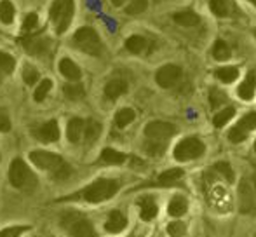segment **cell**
<instances>
[{
	"label": "cell",
	"mask_w": 256,
	"mask_h": 237,
	"mask_svg": "<svg viewBox=\"0 0 256 237\" xmlns=\"http://www.w3.org/2000/svg\"><path fill=\"white\" fill-rule=\"evenodd\" d=\"M176 126L166 120H154L145 126V150L150 156H162L168 143L176 134Z\"/></svg>",
	"instance_id": "obj_1"
},
{
	"label": "cell",
	"mask_w": 256,
	"mask_h": 237,
	"mask_svg": "<svg viewBox=\"0 0 256 237\" xmlns=\"http://www.w3.org/2000/svg\"><path fill=\"white\" fill-rule=\"evenodd\" d=\"M30 160L37 168H40V170L51 171L52 176L58 180H64L72 174V168L58 154L46 152V150H34L30 154Z\"/></svg>",
	"instance_id": "obj_2"
},
{
	"label": "cell",
	"mask_w": 256,
	"mask_h": 237,
	"mask_svg": "<svg viewBox=\"0 0 256 237\" xmlns=\"http://www.w3.org/2000/svg\"><path fill=\"white\" fill-rule=\"evenodd\" d=\"M120 185H118L117 180H110V178H100L94 183L84 188L77 197L88 200V202H103V200L114 197L118 192Z\"/></svg>",
	"instance_id": "obj_3"
},
{
	"label": "cell",
	"mask_w": 256,
	"mask_h": 237,
	"mask_svg": "<svg viewBox=\"0 0 256 237\" xmlns=\"http://www.w3.org/2000/svg\"><path fill=\"white\" fill-rule=\"evenodd\" d=\"M74 46L78 51L86 52V54H91V56H100L103 52L102 38L96 34L94 28H91V26H82L75 32Z\"/></svg>",
	"instance_id": "obj_4"
},
{
	"label": "cell",
	"mask_w": 256,
	"mask_h": 237,
	"mask_svg": "<svg viewBox=\"0 0 256 237\" xmlns=\"http://www.w3.org/2000/svg\"><path fill=\"white\" fill-rule=\"evenodd\" d=\"M74 0H54L51 6V21L58 34H64L68 30L72 20H74Z\"/></svg>",
	"instance_id": "obj_5"
},
{
	"label": "cell",
	"mask_w": 256,
	"mask_h": 237,
	"mask_svg": "<svg viewBox=\"0 0 256 237\" xmlns=\"http://www.w3.org/2000/svg\"><path fill=\"white\" fill-rule=\"evenodd\" d=\"M9 180L16 188H34L37 185V176L34 174V171L26 166L23 159L16 157L10 162L9 168Z\"/></svg>",
	"instance_id": "obj_6"
},
{
	"label": "cell",
	"mask_w": 256,
	"mask_h": 237,
	"mask_svg": "<svg viewBox=\"0 0 256 237\" xmlns=\"http://www.w3.org/2000/svg\"><path fill=\"white\" fill-rule=\"evenodd\" d=\"M239 210L244 214H251L256 211V180L253 176H246L240 180L239 190Z\"/></svg>",
	"instance_id": "obj_7"
},
{
	"label": "cell",
	"mask_w": 256,
	"mask_h": 237,
	"mask_svg": "<svg viewBox=\"0 0 256 237\" xmlns=\"http://www.w3.org/2000/svg\"><path fill=\"white\" fill-rule=\"evenodd\" d=\"M204 152H206L204 143L200 142L199 138H196V136H190V138H183L182 142L176 145L174 159L180 160V162L194 160V159H199Z\"/></svg>",
	"instance_id": "obj_8"
},
{
	"label": "cell",
	"mask_w": 256,
	"mask_h": 237,
	"mask_svg": "<svg viewBox=\"0 0 256 237\" xmlns=\"http://www.w3.org/2000/svg\"><path fill=\"white\" fill-rule=\"evenodd\" d=\"M21 46H23L28 54L44 58V56H48L49 52H51L52 42H51V38L42 34H30L21 38Z\"/></svg>",
	"instance_id": "obj_9"
},
{
	"label": "cell",
	"mask_w": 256,
	"mask_h": 237,
	"mask_svg": "<svg viewBox=\"0 0 256 237\" xmlns=\"http://www.w3.org/2000/svg\"><path fill=\"white\" fill-rule=\"evenodd\" d=\"M63 225L66 227L68 234L72 237H98L91 222H89L88 218L78 216L77 213L68 214L63 220Z\"/></svg>",
	"instance_id": "obj_10"
},
{
	"label": "cell",
	"mask_w": 256,
	"mask_h": 237,
	"mask_svg": "<svg viewBox=\"0 0 256 237\" xmlns=\"http://www.w3.org/2000/svg\"><path fill=\"white\" fill-rule=\"evenodd\" d=\"M253 129H256V112H250L230 129L226 136L232 143H242Z\"/></svg>",
	"instance_id": "obj_11"
},
{
	"label": "cell",
	"mask_w": 256,
	"mask_h": 237,
	"mask_svg": "<svg viewBox=\"0 0 256 237\" xmlns=\"http://www.w3.org/2000/svg\"><path fill=\"white\" fill-rule=\"evenodd\" d=\"M182 75H183V72L178 64L169 63V64H164V66L158 68L157 74H155V80H157V84L160 86V88L171 89L178 84Z\"/></svg>",
	"instance_id": "obj_12"
},
{
	"label": "cell",
	"mask_w": 256,
	"mask_h": 237,
	"mask_svg": "<svg viewBox=\"0 0 256 237\" xmlns=\"http://www.w3.org/2000/svg\"><path fill=\"white\" fill-rule=\"evenodd\" d=\"M35 136L44 143H52L60 140V126L56 120H49L35 129Z\"/></svg>",
	"instance_id": "obj_13"
},
{
	"label": "cell",
	"mask_w": 256,
	"mask_h": 237,
	"mask_svg": "<svg viewBox=\"0 0 256 237\" xmlns=\"http://www.w3.org/2000/svg\"><path fill=\"white\" fill-rule=\"evenodd\" d=\"M126 49L129 52H132V54H143V52L152 49V42L146 37H143V35H131L126 40Z\"/></svg>",
	"instance_id": "obj_14"
},
{
	"label": "cell",
	"mask_w": 256,
	"mask_h": 237,
	"mask_svg": "<svg viewBox=\"0 0 256 237\" xmlns=\"http://www.w3.org/2000/svg\"><path fill=\"white\" fill-rule=\"evenodd\" d=\"M254 92H256V72L251 70L250 74L246 75V78L240 82L239 89H237V94H239L240 100L250 102V100H253Z\"/></svg>",
	"instance_id": "obj_15"
},
{
	"label": "cell",
	"mask_w": 256,
	"mask_h": 237,
	"mask_svg": "<svg viewBox=\"0 0 256 237\" xmlns=\"http://www.w3.org/2000/svg\"><path fill=\"white\" fill-rule=\"evenodd\" d=\"M128 88L129 86L124 78H112V80L104 86V96L114 102V100L120 98L122 94H126V92H128Z\"/></svg>",
	"instance_id": "obj_16"
},
{
	"label": "cell",
	"mask_w": 256,
	"mask_h": 237,
	"mask_svg": "<svg viewBox=\"0 0 256 237\" xmlns=\"http://www.w3.org/2000/svg\"><path fill=\"white\" fill-rule=\"evenodd\" d=\"M84 124H86L84 118H78V117H74V118H70V120H68V126H66L68 142H72V143L80 142L82 134H84Z\"/></svg>",
	"instance_id": "obj_17"
},
{
	"label": "cell",
	"mask_w": 256,
	"mask_h": 237,
	"mask_svg": "<svg viewBox=\"0 0 256 237\" xmlns=\"http://www.w3.org/2000/svg\"><path fill=\"white\" fill-rule=\"evenodd\" d=\"M126 225H128V218H126L120 211H112L106 224H104V228H106V232H110V234H118V232L124 230Z\"/></svg>",
	"instance_id": "obj_18"
},
{
	"label": "cell",
	"mask_w": 256,
	"mask_h": 237,
	"mask_svg": "<svg viewBox=\"0 0 256 237\" xmlns=\"http://www.w3.org/2000/svg\"><path fill=\"white\" fill-rule=\"evenodd\" d=\"M172 20H174V23L180 24V26H197V24L200 23L199 14L192 9H185V10H180V12L172 14Z\"/></svg>",
	"instance_id": "obj_19"
},
{
	"label": "cell",
	"mask_w": 256,
	"mask_h": 237,
	"mask_svg": "<svg viewBox=\"0 0 256 237\" xmlns=\"http://www.w3.org/2000/svg\"><path fill=\"white\" fill-rule=\"evenodd\" d=\"M183 178V170L180 168H172V170H168L164 173H160L155 180V185L157 186H172L176 182Z\"/></svg>",
	"instance_id": "obj_20"
},
{
	"label": "cell",
	"mask_w": 256,
	"mask_h": 237,
	"mask_svg": "<svg viewBox=\"0 0 256 237\" xmlns=\"http://www.w3.org/2000/svg\"><path fill=\"white\" fill-rule=\"evenodd\" d=\"M209 9L214 16L228 18L234 12V4L232 0H209Z\"/></svg>",
	"instance_id": "obj_21"
},
{
	"label": "cell",
	"mask_w": 256,
	"mask_h": 237,
	"mask_svg": "<svg viewBox=\"0 0 256 237\" xmlns=\"http://www.w3.org/2000/svg\"><path fill=\"white\" fill-rule=\"evenodd\" d=\"M60 72L72 82H77L78 78H80V75H82L80 68H78L70 58H63L60 61Z\"/></svg>",
	"instance_id": "obj_22"
},
{
	"label": "cell",
	"mask_w": 256,
	"mask_h": 237,
	"mask_svg": "<svg viewBox=\"0 0 256 237\" xmlns=\"http://www.w3.org/2000/svg\"><path fill=\"white\" fill-rule=\"evenodd\" d=\"M158 210H157V204H155V200L152 197H145V199H142V202H140V216H142V220L145 222H152L155 216H157Z\"/></svg>",
	"instance_id": "obj_23"
},
{
	"label": "cell",
	"mask_w": 256,
	"mask_h": 237,
	"mask_svg": "<svg viewBox=\"0 0 256 237\" xmlns=\"http://www.w3.org/2000/svg\"><path fill=\"white\" fill-rule=\"evenodd\" d=\"M100 134H102V124H100L98 120H94V118L86 120L84 134H82V138L86 140V143H94L96 140L100 138Z\"/></svg>",
	"instance_id": "obj_24"
},
{
	"label": "cell",
	"mask_w": 256,
	"mask_h": 237,
	"mask_svg": "<svg viewBox=\"0 0 256 237\" xmlns=\"http://www.w3.org/2000/svg\"><path fill=\"white\" fill-rule=\"evenodd\" d=\"M214 77L223 84H232L239 78V68L237 66H222L214 70Z\"/></svg>",
	"instance_id": "obj_25"
},
{
	"label": "cell",
	"mask_w": 256,
	"mask_h": 237,
	"mask_svg": "<svg viewBox=\"0 0 256 237\" xmlns=\"http://www.w3.org/2000/svg\"><path fill=\"white\" fill-rule=\"evenodd\" d=\"M186 210H188V202H186V199L183 196H174L171 199V202H169V214L171 216H183V214L186 213Z\"/></svg>",
	"instance_id": "obj_26"
},
{
	"label": "cell",
	"mask_w": 256,
	"mask_h": 237,
	"mask_svg": "<svg viewBox=\"0 0 256 237\" xmlns=\"http://www.w3.org/2000/svg\"><path fill=\"white\" fill-rule=\"evenodd\" d=\"M128 156L122 152H117L114 148H104L102 152V162L103 164H112V166H118V164H124Z\"/></svg>",
	"instance_id": "obj_27"
},
{
	"label": "cell",
	"mask_w": 256,
	"mask_h": 237,
	"mask_svg": "<svg viewBox=\"0 0 256 237\" xmlns=\"http://www.w3.org/2000/svg\"><path fill=\"white\" fill-rule=\"evenodd\" d=\"M211 54H212V58H214L216 61H225V60H228V58H230L232 51H230L228 44H226L225 40L218 38V40H214V44H212Z\"/></svg>",
	"instance_id": "obj_28"
},
{
	"label": "cell",
	"mask_w": 256,
	"mask_h": 237,
	"mask_svg": "<svg viewBox=\"0 0 256 237\" xmlns=\"http://www.w3.org/2000/svg\"><path fill=\"white\" fill-rule=\"evenodd\" d=\"M234 116H236V108H234V106H225V108L218 110V112L214 114L212 124H214L216 128H223V126H226L230 120H232Z\"/></svg>",
	"instance_id": "obj_29"
},
{
	"label": "cell",
	"mask_w": 256,
	"mask_h": 237,
	"mask_svg": "<svg viewBox=\"0 0 256 237\" xmlns=\"http://www.w3.org/2000/svg\"><path fill=\"white\" fill-rule=\"evenodd\" d=\"M134 117H136V114H134V110H132V108L118 110V112L115 114V126H117V128H120V129L128 128V126L134 120Z\"/></svg>",
	"instance_id": "obj_30"
},
{
	"label": "cell",
	"mask_w": 256,
	"mask_h": 237,
	"mask_svg": "<svg viewBox=\"0 0 256 237\" xmlns=\"http://www.w3.org/2000/svg\"><path fill=\"white\" fill-rule=\"evenodd\" d=\"M209 173L218 174V176H222L225 182H232L234 180V171H232V168H230L228 162H216L214 166L209 170Z\"/></svg>",
	"instance_id": "obj_31"
},
{
	"label": "cell",
	"mask_w": 256,
	"mask_h": 237,
	"mask_svg": "<svg viewBox=\"0 0 256 237\" xmlns=\"http://www.w3.org/2000/svg\"><path fill=\"white\" fill-rule=\"evenodd\" d=\"M63 92H64V96H66L68 100H72V102H78V100H82V98H84V94H86L84 88H82L80 84H74V82L64 86Z\"/></svg>",
	"instance_id": "obj_32"
},
{
	"label": "cell",
	"mask_w": 256,
	"mask_h": 237,
	"mask_svg": "<svg viewBox=\"0 0 256 237\" xmlns=\"http://www.w3.org/2000/svg\"><path fill=\"white\" fill-rule=\"evenodd\" d=\"M14 20V6L10 0H2L0 2V21L4 24H10Z\"/></svg>",
	"instance_id": "obj_33"
},
{
	"label": "cell",
	"mask_w": 256,
	"mask_h": 237,
	"mask_svg": "<svg viewBox=\"0 0 256 237\" xmlns=\"http://www.w3.org/2000/svg\"><path fill=\"white\" fill-rule=\"evenodd\" d=\"M14 66H16V61H14L12 56L7 54V52H0V74H12Z\"/></svg>",
	"instance_id": "obj_34"
},
{
	"label": "cell",
	"mask_w": 256,
	"mask_h": 237,
	"mask_svg": "<svg viewBox=\"0 0 256 237\" xmlns=\"http://www.w3.org/2000/svg\"><path fill=\"white\" fill-rule=\"evenodd\" d=\"M148 7V0H131L126 7V12L131 14V16H136V14H142L146 10Z\"/></svg>",
	"instance_id": "obj_35"
},
{
	"label": "cell",
	"mask_w": 256,
	"mask_h": 237,
	"mask_svg": "<svg viewBox=\"0 0 256 237\" xmlns=\"http://www.w3.org/2000/svg\"><path fill=\"white\" fill-rule=\"evenodd\" d=\"M51 88H52V82L49 80V78H44V80L38 84V88L35 89V102H44L46 100V96L49 94V91H51Z\"/></svg>",
	"instance_id": "obj_36"
},
{
	"label": "cell",
	"mask_w": 256,
	"mask_h": 237,
	"mask_svg": "<svg viewBox=\"0 0 256 237\" xmlns=\"http://www.w3.org/2000/svg\"><path fill=\"white\" fill-rule=\"evenodd\" d=\"M209 102H211L212 108H218V106L226 103V94L223 91H220V89H211V92H209Z\"/></svg>",
	"instance_id": "obj_37"
},
{
	"label": "cell",
	"mask_w": 256,
	"mask_h": 237,
	"mask_svg": "<svg viewBox=\"0 0 256 237\" xmlns=\"http://www.w3.org/2000/svg\"><path fill=\"white\" fill-rule=\"evenodd\" d=\"M168 234L171 237H183L186 234V227L182 222H171L168 225Z\"/></svg>",
	"instance_id": "obj_38"
},
{
	"label": "cell",
	"mask_w": 256,
	"mask_h": 237,
	"mask_svg": "<svg viewBox=\"0 0 256 237\" xmlns=\"http://www.w3.org/2000/svg\"><path fill=\"white\" fill-rule=\"evenodd\" d=\"M37 78H38V72L35 70L34 66L26 64V66L23 68V80L26 82L28 86H34L35 82H37Z\"/></svg>",
	"instance_id": "obj_39"
},
{
	"label": "cell",
	"mask_w": 256,
	"mask_h": 237,
	"mask_svg": "<svg viewBox=\"0 0 256 237\" xmlns=\"http://www.w3.org/2000/svg\"><path fill=\"white\" fill-rule=\"evenodd\" d=\"M37 24H38V16L35 12H30L23 21V32L35 30V28H37Z\"/></svg>",
	"instance_id": "obj_40"
},
{
	"label": "cell",
	"mask_w": 256,
	"mask_h": 237,
	"mask_svg": "<svg viewBox=\"0 0 256 237\" xmlns=\"http://www.w3.org/2000/svg\"><path fill=\"white\" fill-rule=\"evenodd\" d=\"M28 227L24 225H20V227H10V228H4L0 230V237H20L23 232H26Z\"/></svg>",
	"instance_id": "obj_41"
},
{
	"label": "cell",
	"mask_w": 256,
	"mask_h": 237,
	"mask_svg": "<svg viewBox=\"0 0 256 237\" xmlns=\"http://www.w3.org/2000/svg\"><path fill=\"white\" fill-rule=\"evenodd\" d=\"M10 129V120H9V116L0 108V132H7Z\"/></svg>",
	"instance_id": "obj_42"
},
{
	"label": "cell",
	"mask_w": 256,
	"mask_h": 237,
	"mask_svg": "<svg viewBox=\"0 0 256 237\" xmlns=\"http://www.w3.org/2000/svg\"><path fill=\"white\" fill-rule=\"evenodd\" d=\"M126 2H128V0H112L114 6H122V4H126Z\"/></svg>",
	"instance_id": "obj_43"
},
{
	"label": "cell",
	"mask_w": 256,
	"mask_h": 237,
	"mask_svg": "<svg viewBox=\"0 0 256 237\" xmlns=\"http://www.w3.org/2000/svg\"><path fill=\"white\" fill-rule=\"evenodd\" d=\"M250 2H251V4H253V6L256 7V0H250Z\"/></svg>",
	"instance_id": "obj_44"
},
{
	"label": "cell",
	"mask_w": 256,
	"mask_h": 237,
	"mask_svg": "<svg viewBox=\"0 0 256 237\" xmlns=\"http://www.w3.org/2000/svg\"><path fill=\"white\" fill-rule=\"evenodd\" d=\"M254 152H256V140H254Z\"/></svg>",
	"instance_id": "obj_45"
},
{
	"label": "cell",
	"mask_w": 256,
	"mask_h": 237,
	"mask_svg": "<svg viewBox=\"0 0 256 237\" xmlns=\"http://www.w3.org/2000/svg\"><path fill=\"white\" fill-rule=\"evenodd\" d=\"M0 82H2V74H0Z\"/></svg>",
	"instance_id": "obj_46"
},
{
	"label": "cell",
	"mask_w": 256,
	"mask_h": 237,
	"mask_svg": "<svg viewBox=\"0 0 256 237\" xmlns=\"http://www.w3.org/2000/svg\"><path fill=\"white\" fill-rule=\"evenodd\" d=\"M254 37H256V28H254Z\"/></svg>",
	"instance_id": "obj_47"
},
{
	"label": "cell",
	"mask_w": 256,
	"mask_h": 237,
	"mask_svg": "<svg viewBox=\"0 0 256 237\" xmlns=\"http://www.w3.org/2000/svg\"><path fill=\"white\" fill-rule=\"evenodd\" d=\"M254 237H256V236H254Z\"/></svg>",
	"instance_id": "obj_48"
}]
</instances>
